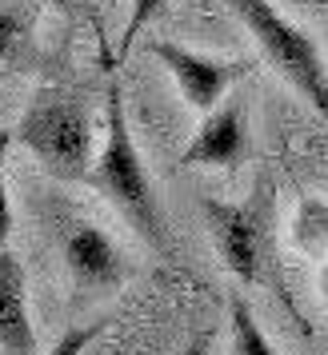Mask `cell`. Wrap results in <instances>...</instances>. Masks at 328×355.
Listing matches in <instances>:
<instances>
[{"instance_id": "1", "label": "cell", "mask_w": 328, "mask_h": 355, "mask_svg": "<svg viewBox=\"0 0 328 355\" xmlns=\"http://www.w3.org/2000/svg\"><path fill=\"white\" fill-rule=\"evenodd\" d=\"M100 192L116 204L124 216V224L140 236V240L164 259H177V243L168 232V220L161 211L156 188L148 180V168L140 160V148L132 140V124L124 112V92H120V76L108 68V92H104V148L97 156V176H92Z\"/></svg>"}, {"instance_id": "2", "label": "cell", "mask_w": 328, "mask_h": 355, "mask_svg": "<svg viewBox=\"0 0 328 355\" xmlns=\"http://www.w3.org/2000/svg\"><path fill=\"white\" fill-rule=\"evenodd\" d=\"M17 140L33 152L40 168L68 184H92L97 176V132H92V108L81 92L44 84L36 88L28 108L20 112Z\"/></svg>"}, {"instance_id": "3", "label": "cell", "mask_w": 328, "mask_h": 355, "mask_svg": "<svg viewBox=\"0 0 328 355\" xmlns=\"http://www.w3.org/2000/svg\"><path fill=\"white\" fill-rule=\"evenodd\" d=\"M229 8L256 40L264 60L280 72V80L293 92H300L312 104V112L328 124V64L316 40L304 28H296L288 17H280L272 0H229Z\"/></svg>"}, {"instance_id": "4", "label": "cell", "mask_w": 328, "mask_h": 355, "mask_svg": "<svg viewBox=\"0 0 328 355\" xmlns=\"http://www.w3.org/2000/svg\"><path fill=\"white\" fill-rule=\"evenodd\" d=\"M200 216L208 227V240L216 248V259L229 275H236L245 288L264 284L268 263V220H272V180L256 176L248 200L229 204L220 196H197Z\"/></svg>"}, {"instance_id": "5", "label": "cell", "mask_w": 328, "mask_h": 355, "mask_svg": "<svg viewBox=\"0 0 328 355\" xmlns=\"http://www.w3.org/2000/svg\"><path fill=\"white\" fill-rule=\"evenodd\" d=\"M148 52L161 60L172 84L181 88L184 104L200 116H208L220 100L236 92V84L245 76L256 72L252 60H213V56H200L177 40H148Z\"/></svg>"}, {"instance_id": "6", "label": "cell", "mask_w": 328, "mask_h": 355, "mask_svg": "<svg viewBox=\"0 0 328 355\" xmlns=\"http://www.w3.org/2000/svg\"><path fill=\"white\" fill-rule=\"evenodd\" d=\"M252 152L248 136V104L240 92H232L200 120L197 136L181 152V168H240Z\"/></svg>"}, {"instance_id": "7", "label": "cell", "mask_w": 328, "mask_h": 355, "mask_svg": "<svg viewBox=\"0 0 328 355\" xmlns=\"http://www.w3.org/2000/svg\"><path fill=\"white\" fill-rule=\"evenodd\" d=\"M65 263L68 275L81 291H113L124 284V256L97 224H76L65 240Z\"/></svg>"}, {"instance_id": "8", "label": "cell", "mask_w": 328, "mask_h": 355, "mask_svg": "<svg viewBox=\"0 0 328 355\" xmlns=\"http://www.w3.org/2000/svg\"><path fill=\"white\" fill-rule=\"evenodd\" d=\"M0 355H36L24 268L13 248H0Z\"/></svg>"}, {"instance_id": "9", "label": "cell", "mask_w": 328, "mask_h": 355, "mask_svg": "<svg viewBox=\"0 0 328 355\" xmlns=\"http://www.w3.org/2000/svg\"><path fill=\"white\" fill-rule=\"evenodd\" d=\"M36 0H0V76H13L36 56Z\"/></svg>"}, {"instance_id": "10", "label": "cell", "mask_w": 328, "mask_h": 355, "mask_svg": "<svg viewBox=\"0 0 328 355\" xmlns=\"http://www.w3.org/2000/svg\"><path fill=\"white\" fill-rule=\"evenodd\" d=\"M293 243L296 252L320 259L328 256V200L304 196L293 211Z\"/></svg>"}, {"instance_id": "11", "label": "cell", "mask_w": 328, "mask_h": 355, "mask_svg": "<svg viewBox=\"0 0 328 355\" xmlns=\"http://www.w3.org/2000/svg\"><path fill=\"white\" fill-rule=\"evenodd\" d=\"M229 331H232V355H277L268 336L261 331V323L252 315L245 295H232L229 304Z\"/></svg>"}, {"instance_id": "12", "label": "cell", "mask_w": 328, "mask_h": 355, "mask_svg": "<svg viewBox=\"0 0 328 355\" xmlns=\"http://www.w3.org/2000/svg\"><path fill=\"white\" fill-rule=\"evenodd\" d=\"M164 8H168V0H132L129 24H124V33H120V49H116V56H120V60L132 52V40L145 33V28H148L156 17H161Z\"/></svg>"}, {"instance_id": "13", "label": "cell", "mask_w": 328, "mask_h": 355, "mask_svg": "<svg viewBox=\"0 0 328 355\" xmlns=\"http://www.w3.org/2000/svg\"><path fill=\"white\" fill-rule=\"evenodd\" d=\"M100 331H104V320L84 323V327H68L65 336L56 339V343H52V347H49L44 355H84V347H88V343H92V339H97Z\"/></svg>"}, {"instance_id": "14", "label": "cell", "mask_w": 328, "mask_h": 355, "mask_svg": "<svg viewBox=\"0 0 328 355\" xmlns=\"http://www.w3.org/2000/svg\"><path fill=\"white\" fill-rule=\"evenodd\" d=\"M8 144H13V136L0 132V248H8V236H13V200H8V180H4V156H8Z\"/></svg>"}, {"instance_id": "15", "label": "cell", "mask_w": 328, "mask_h": 355, "mask_svg": "<svg viewBox=\"0 0 328 355\" xmlns=\"http://www.w3.org/2000/svg\"><path fill=\"white\" fill-rule=\"evenodd\" d=\"M184 355H213V327H200L197 336L188 339V352Z\"/></svg>"}, {"instance_id": "16", "label": "cell", "mask_w": 328, "mask_h": 355, "mask_svg": "<svg viewBox=\"0 0 328 355\" xmlns=\"http://www.w3.org/2000/svg\"><path fill=\"white\" fill-rule=\"evenodd\" d=\"M56 4H60L65 12H76V8H81V0H56Z\"/></svg>"}]
</instances>
